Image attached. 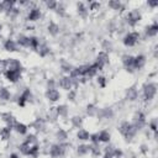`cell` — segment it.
<instances>
[{"instance_id": "obj_38", "label": "cell", "mask_w": 158, "mask_h": 158, "mask_svg": "<svg viewBox=\"0 0 158 158\" xmlns=\"http://www.w3.org/2000/svg\"><path fill=\"white\" fill-rule=\"evenodd\" d=\"M89 139L91 141V143H93V144H99V143H100V141H99V136H98V133H94V135H90V137H89Z\"/></svg>"}, {"instance_id": "obj_11", "label": "cell", "mask_w": 158, "mask_h": 158, "mask_svg": "<svg viewBox=\"0 0 158 158\" xmlns=\"http://www.w3.org/2000/svg\"><path fill=\"white\" fill-rule=\"evenodd\" d=\"M59 86L62 89H64V90H70L74 86V81H73V79L69 75L68 77H63L59 80Z\"/></svg>"}, {"instance_id": "obj_23", "label": "cell", "mask_w": 158, "mask_h": 158, "mask_svg": "<svg viewBox=\"0 0 158 158\" xmlns=\"http://www.w3.org/2000/svg\"><path fill=\"white\" fill-rule=\"evenodd\" d=\"M14 128H15L16 132L20 133V135H26V133H27V126L23 125V123H21V122H16L15 126H14Z\"/></svg>"}, {"instance_id": "obj_16", "label": "cell", "mask_w": 158, "mask_h": 158, "mask_svg": "<svg viewBox=\"0 0 158 158\" xmlns=\"http://www.w3.org/2000/svg\"><path fill=\"white\" fill-rule=\"evenodd\" d=\"M157 33H158V25H157V22H153L152 25L146 27V35L148 37H154Z\"/></svg>"}, {"instance_id": "obj_30", "label": "cell", "mask_w": 158, "mask_h": 158, "mask_svg": "<svg viewBox=\"0 0 158 158\" xmlns=\"http://www.w3.org/2000/svg\"><path fill=\"white\" fill-rule=\"evenodd\" d=\"M99 115H100L102 118H110L114 114H112V110H111V109H102V110H100Z\"/></svg>"}, {"instance_id": "obj_2", "label": "cell", "mask_w": 158, "mask_h": 158, "mask_svg": "<svg viewBox=\"0 0 158 158\" xmlns=\"http://www.w3.org/2000/svg\"><path fill=\"white\" fill-rule=\"evenodd\" d=\"M157 94V85L156 83H147L143 86V98L146 101L152 100Z\"/></svg>"}, {"instance_id": "obj_17", "label": "cell", "mask_w": 158, "mask_h": 158, "mask_svg": "<svg viewBox=\"0 0 158 158\" xmlns=\"http://www.w3.org/2000/svg\"><path fill=\"white\" fill-rule=\"evenodd\" d=\"M17 44H20L21 47H26V48H30V37L25 36V35H19L17 37Z\"/></svg>"}, {"instance_id": "obj_39", "label": "cell", "mask_w": 158, "mask_h": 158, "mask_svg": "<svg viewBox=\"0 0 158 158\" xmlns=\"http://www.w3.org/2000/svg\"><path fill=\"white\" fill-rule=\"evenodd\" d=\"M98 84H99V86L105 88V85H106V78L105 77H99L98 78Z\"/></svg>"}, {"instance_id": "obj_1", "label": "cell", "mask_w": 158, "mask_h": 158, "mask_svg": "<svg viewBox=\"0 0 158 158\" xmlns=\"http://www.w3.org/2000/svg\"><path fill=\"white\" fill-rule=\"evenodd\" d=\"M118 130H120L121 135H122L125 138H127V139L133 138V137H135V135H136V132H137L136 127H135V126H133L131 122H127V121L122 122V123L120 125Z\"/></svg>"}, {"instance_id": "obj_50", "label": "cell", "mask_w": 158, "mask_h": 158, "mask_svg": "<svg viewBox=\"0 0 158 158\" xmlns=\"http://www.w3.org/2000/svg\"><path fill=\"white\" fill-rule=\"evenodd\" d=\"M1 30H2V25L0 23V32H1Z\"/></svg>"}, {"instance_id": "obj_35", "label": "cell", "mask_w": 158, "mask_h": 158, "mask_svg": "<svg viewBox=\"0 0 158 158\" xmlns=\"http://www.w3.org/2000/svg\"><path fill=\"white\" fill-rule=\"evenodd\" d=\"M81 123H83L81 117H79V116H74V117L72 118V125H73L74 127H77V128H79V127L81 126Z\"/></svg>"}, {"instance_id": "obj_5", "label": "cell", "mask_w": 158, "mask_h": 158, "mask_svg": "<svg viewBox=\"0 0 158 158\" xmlns=\"http://www.w3.org/2000/svg\"><path fill=\"white\" fill-rule=\"evenodd\" d=\"M107 63H109V56H107V53H106L105 51L99 52V54H98V57H96V62H95L98 69H99V70H102V68H104Z\"/></svg>"}, {"instance_id": "obj_45", "label": "cell", "mask_w": 158, "mask_h": 158, "mask_svg": "<svg viewBox=\"0 0 158 158\" xmlns=\"http://www.w3.org/2000/svg\"><path fill=\"white\" fill-rule=\"evenodd\" d=\"M70 93L68 94V98L70 99V100H74V98H75V91L74 90H69Z\"/></svg>"}, {"instance_id": "obj_3", "label": "cell", "mask_w": 158, "mask_h": 158, "mask_svg": "<svg viewBox=\"0 0 158 158\" xmlns=\"http://www.w3.org/2000/svg\"><path fill=\"white\" fill-rule=\"evenodd\" d=\"M126 21L130 26H136L141 21V14L138 10H131L130 12L126 14Z\"/></svg>"}, {"instance_id": "obj_33", "label": "cell", "mask_w": 158, "mask_h": 158, "mask_svg": "<svg viewBox=\"0 0 158 158\" xmlns=\"http://www.w3.org/2000/svg\"><path fill=\"white\" fill-rule=\"evenodd\" d=\"M10 133H11V128H10V127H7V126L0 130V136H1L4 139L9 138V137H10Z\"/></svg>"}, {"instance_id": "obj_13", "label": "cell", "mask_w": 158, "mask_h": 158, "mask_svg": "<svg viewBox=\"0 0 158 158\" xmlns=\"http://www.w3.org/2000/svg\"><path fill=\"white\" fill-rule=\"evenodd\" d=\"M31 96H32V94H31V91H30V89H25L23 90V93L19 96V101H17V104L20 105V106H25L26 105V102L31 99Z\"/></svg>"}, {"instance_id": "obj_41", "label": "cell", "mask_w": 158, "mask_h": 158, "mask_svg": "<svg viewBox=\"0 0 158 158\" xmlns=\"http://www.w3.org/2000/svg\"><path fill=\"white\" fill-rule=\"evenodd\" d=\"M43 126H44V123H43V121H42V120H37V121L35 122V127H36L37 130H42V128H43Z\"/></svg>"}, {"instance_id": "obj_27", "label": "cell", "mask_w": 158, "mask_h": 158, "mask_svg": "<svg viewBox=\"0 0 158 158\" xmlns=\"http://www.w3.org/2000/svg\"><path fill=\"white\" fill-rule=\"evenodd\" d=\"M77 151H78L79 156H85L86 153L90 152V146H88V144H79Z\"/></svg>"}, {"instance_id": "obj_34", "label": "cell", "mask_w": 158, "mask_h": 158, "mask_svg": "<svg viewBox=\"0 0 158 158\" xmlns=\"http://www.w3.org/2000/svg\"><path fill=\"white\" fill-rule=\"evenodd\" d=\"M40 46V40L37 37H30V48H33V49H37V47Z\"/></svg>"}, {"instance_id": "obj_14", "label": "cell", "mask_w": 158, "mask_h": 158, "mask_svg": "<svg viewBox=\"0 0 158 158\" xmlns=\"http://www.w3.org/2000/svg\"><path fill=\"white\" fill-rule=\"evenodd\" d=\"M46 98H47L49 101H57V100H59L60 94H59V91H58L57 89H47V91H46Z\"/></svg>"}, {"instance_id": "obj_24", "label": "cell", "mask_w": 158, "mask_h": 158, "mask_svg": "<svg viewBox=\"0 0 158 158\" xmlns=\"http://www.w3.org/2000/svg\"><path fill=\"white\" fill-rule=\"evenodd\" d=\"M127 99L128 100H136L137 99V96H138V91H137V89L135 88V86H132V88H130L128 90H127Z\"/></svg>"}, {"instance_id": "obj_46", "label": "cell", "mask_w": 158, "mask_h": 158, "mask_svg": "<svg viewBox=\"0 0 158 158\" xmlns=\"http://www.w3.org/2000/svg\"><path fill=\"white\" fill-rule=\"evenodd\" d=\"M148 5L151 7H156V6H158V1H148Z\"/></svg>"}, {"instance_id": "obj_18", "label": "cell", "mask_w": 158, "mask_h": 158, "mask_svg": "<svg viewBox=\"0 0 158 158\" xmlns=\"http://www.w3.org/2000/svg\"><path fill=\"white\" fill-rule=\"evenodd\" d=\"M4 48L9 52H15L17 49V43L14 41V40H7L5 43H4Z\"/></svg>"}, {"instance_id": "obj_15", "label": "cell", "mask_w": 158, "mask_h": 158, "mask_svg": "<svg viewBox=\"0 0 158 158\" xmlns=\"http://www.w3.org/2000/svg\"><path fill=\"white\" fill-rule=\"evenodd\" d=\"M146 64V57L139 54V56H136L135 59H133V67L135 69H141L143 65Z\"/></svg>"}, {"instance_id": "obj_47", "label": "cell", "mask_w": 158, "mask_h": 158, "mask_svg": "<svg viewBox=\"0 0 158 158\" xmlns=\"http://www.w3.org/2000/svg\"><path fill=\"white\" fill-rule=\"evenodd\" d=\"M151 128H152L153 131H156V121H153V122H151Z\"/></svg>"}, {"instance_id": "obj_28", "label": "cell", "mask_w": 158, "mask_h": 158, "mask_svg": "<svg viewBox=\"0 0 158 158\" xmlns=\"http://www.w3.org/2000/svg\"><path fill=\"white\" fill-rule=\"evenodd\" d=\"M56 111H57V114H58L59 116H63V117L68 115V109H67L65 105H59V106H57V107H56Z\"/></svg>"}, {"instance_id": "obj_48", "label": "cell", "mask_w": 158, "mask_h": 158, "mask_svg": "<svg viewBox=\"0 0 158 158\" xmlns=\"http://www.w3.org/2000/svg\"><path fill=\"white\" fill-rule=\"evenodd\" d=\"M10 158H19V154H16V153H11V154H10Z\"/></svg>"}, {"instance_id": "obj_6", "label": "cell", "mask_w": 158, "mask_h": 158, "mask_svg": "<svg viewBox=\"0 0 158 158\" xmlns=\"http://www.w3.org/2000/svg\"><path fill=\"white\" fill-rule=\"evenodd\" d=\"M64 147H65V146H64L63 143L53 144V146L51 147V149H49V156H51L52 158H58V157L63 156L64 152H65V148H64Z\"/></svg>"}, {"instance_id": "obj_20", "label": "cell", "mask_w": 158, "mask_h": 158, "mask_svg": "<svg viewBox=\"0 0 158 158\" xmlns=\"http://www.w3.org/2000/svg\"><path fill=\"white\" fill-rule=\"evenodd\" d=\"M77 137H78L80 141H88L89 137H90V133H89L86 130H84V128H79L78 132H77Z\"/></svg>"}, {"instance_id": "obj_7", "label": "cell", "mask_w": 158, "mask_h": 158, "mask_svg": "<svg viewBox=\"0 0 158 158\" xmlns=\"http://www.w3.org/2000/svg\"><path fill=\"white\" fill-rule=\"evenodd\" d=\"M135 127H136V130H139V128H142L144 125H146V116H144V114L143 112H137L136 115H135V118H133V123H132Z\"/></svg>"}, {"instance_id": "obj_4", "label": "cell", "mask_w": 158, "mask_h": 158, "mask_svg": "<svg viewBox=\"0 0 158 158\" xmlns=\"http://www.w3.org/2000/svg\"><path fill=\"white\" fill-rule=\"evenodd\" d=\"M138 38H139V33H138V32H136V31L128 32V33L123 37V44H125L126 47H133V46L137 43Z\"/></svg>"}, {"instance_id": "obj_21", "label": "cell", "mask_w": 158, "mask_h": 158, "mask_svg": "<svg viewBox=\"0 0 158 158\" xmlns=\"http://www.w3.org/2000/svg\"><path fill=\"white\" fill-rule=\"evenodd\" d=\"M98 136H99V141L100 142H105V143H107L109 141H110V132L109 131H106V130H102V131H100L99 133H98Z\"/></svg>"}, {"instance_id": "obj_49", "label": "cell", "mask_w": 158, "mask_h": 158, "mask_svg": "<svg viewBox=\"0 0 158 158\" xmlns=\"http://www.w3.org/2000/svg\"><path fill=\"white\" fill-rule=\"evenodd\" d=\"M4 11V7H2V2L0 1V12H2Z\"/></svg>"}, {"instance_id": "obj_19", "label": "cell", "mask_w": 158, "mask_h": 158, "mask_svg": "<svg viewBox=\"0 0 158 158\" xmlns=\"http://www.w3.org/2000/svg\"><path fill=\"white\" fill-rule=\"evenodd\" d=\"M47 30H48V33L52 35V36H57L59 33V26L56 22H49Z\"/></svg>"}, {"instance_id": "obj_32", "label": "cell", "mask_w": 158, "mask_h": 158, "mask_svg": "<svg viewBox=\"0 0 158 158\" xmlns=\"http://www.w3.org/2000/svg\"><path fill=\"white\" fill-rule=\"evenodd\" d=\"M10 96H11V94H10V91H9L6 88H1V89H0V99H2V100H9Z\"/></svg>"}, {"instance_id": "obj_44", "label": "cell", "mask_w": 158, "mask_h": 158, "mask_svg": "<svg viewBox=\"0 0 158 158\" xmlns=\"http://www.w3.org/2000/svg\"><path fill=\"white\" fill-rule=\"evenodd\" d=\"M95 111H96V109H95L94 106H91V105H90V106H88V114H89V115H94V114H95Z\"/></svg>"}, {"instance_id": "obj_12", "label": "cell", "mask_w": 158, "mask_h": 158, "mask_svg": "<svg viewBox=\"0 0 158 158\" xmlns=\"http://www.w3.org/2000/svg\"><path fill=\"white\" fill-rule=\"evenodd\" d=\"M133 59H135V57L128 56V54H126V56L122 57V63H123L125 68H126L128 72H133V70H135V67H133Z\"/></svg>"}, {"instance_id": "obj_43", "label": "cell", "mask_w": 158, "mask_h": 158, "mask_svg": "<svg viewBox=\"0 0 158 158\" xmlns=\"http://www.w3.org/2000/svg\"><path fill=\"white\" fill-rule=\"evenodd\" d=\"M62 69H63V72H65V73L69 74L73 68H72V65H69V64H63V65H62Z\"/></svg>"}, {"instance_id": "obj_8", "label": "cell", "mask_w": 158, "mask_h": 158, "mask_svg": "<svg viewBox=\"0 0 158 158\" xmlns=\"http://www.w3.org/2000/svg\"><path fill=\"white\" fill-rule=\"evenodd\" d=\"M5 69L6 70H20L21 72V63L17 59L10 58L5 60Z\"/></svg>"}, {"instance_id": "obj_9", "label": "cell", "mask_w": 158, "mask_h": 158, "mask_svg": "<svg viewBox=\"0 0 158 158\" xmlns=\"http://www.w3.org/2000/svg\"><path fill=\"white\" fill-rule=\"evenodd\" d=\"M41 17V9L37 6H32L30 7L28 15H27V20L28 21H37Z\"/></svg>"}, {"instance_id": "obj_40", "label": "cell", "mask_w": 158, "mask_h": 158, "mask_svg": "<svg viewBox=\"0 0 158 158\" xmlns=\"http://www.w3.org/2000/svg\"><path fill=\"white\" fill-rule=\"evenodd\" d=\"M57 4H58L57 1H47V2H46V6H47L49 10H54L56 6H57Z\"/></svg>"}, {"instance_id": "obj_29", "label": "cell", "mask_w": 158, "mask_h": 158, "mask_svg": "<svg viewBox=\"0 0 158 158\" xmlns=\"http://www.w3.org/2000/svg\"><path fill=\"white\" fill-rule=\"evenodd\" d=\"M56 136H57V138L59 139V142H63V141H65V139L68 138V133H67L64 130H62V128H59V130L57 131Z\"/></svg>"}, {"instance_id": "obj_26", "label": "cell", "mask_w": 158, "mask_h": 158, "mask_svg": "<svg viewBox=\"0 0 158 158\" xmlns=\"http://www.w3.org/2000/svg\"><path fill=\"white\" fill-rule=\"evenodd\" d=\"M109 7H111L112 10H123V6H122V4L118 1V0H111V1H109Z\"/></svg>"}, {"instance_id": "obj_10", "label": "cell", "mask_w": 158, "mask_h": 158, "mask_svg": "<svg viewBox=\"0 0 158 158\" xmlns=\"http://www.w3.org/2000/svg\"><path fill=\"white\" fill-rule=\"evenodd\" d=\"M5 77L10 83H16L21 78V72L20 70H6Z\"/></svg>"}, {"instance_id": "obj_31", "label": "cell", "mask_w": 158, "mask_h": 158, "mask_svg": "<svg viewBox=\"0 0 158 158\" xmlns=\"http://www.w3.org/2000/svg\"><path fill=\"white\" fill-rule=\"evenodd\" d=\"M30 148H31V146L28 144V143H26V142H23L20 147H19V149H20V152L22 153V154H25V156H28V152H30Z\"/></svg>"}, {"instance_id": "obj_25", "label": "cell", "mask_w": 158, "mask_h": 158, "mask_svg": "<svg viewBox=\"0 0 158 158\" xmlns=\"http://www.w3.org/2000/svg\"><path fill=\"white\" fill-rule=\"evenodd\" d=\"M37 52H38V54L41 57H46L49 53V48L47 47V44H41L40 43V46L37 47Z\"/></svg>"}, {"instance_id": "obj_22", "label": "cell", "mask_w": 158, "mask_h": 158, "mask_svg": "<svg viewBox=\"0 0 158 158\" xmlns=\"http://www.w3.org/2000/svg\"><path fill=\"white\" fill-rule=\"evenodd\" d=\"M77 9H78V14L80 16H86L89 10H88V6L84 4V2H78L77 4Z\"/></svg>"}, {"instance_id": "obj_42", "label": "cell", "mask_w": 158, "mask_h": 158, "mask_svg": "<svg viewBox=\"0 0 158 158\" xmlns=\"http://www.w3.org/2000/svg\"><path fill=\"white\" fill-rule=\"evenodd\" d=\"M121 156H122V152H121L120 149L115 148V149H114V152H112V158H120Z\"/></svg>"}, {"instance_id": "obj_36", "label": "cell", "mask_w": 158, "mask_h": 158, "mask_svg": "<svg viewBox=\"0 0 158 158\" xmlns=\"http://www.w3.org/2000/svg\"><path fill=\"white\" fill-rule=\"evenodd\" d=\"M54 10H56L57 14H59L60 16H63V15H64V10H65V7H64V5H63L62 2H58Z\"/></svg>"}, {"instance_id": "obj_37", "label": "cell", "mask_w": 158, "mask_h": 158, "mask_svg": "<svg viewBox=\"0 0 158 158\" xmlns=\"http://www.w3.org/2000/svg\"><path fill=\"white\" fill-rule=\"evenodd\" d=\"M99 9H100V2H96V1L90 2L89 4V7H88V10H91V11H96Z\"/></svg>"}]
</instances>
